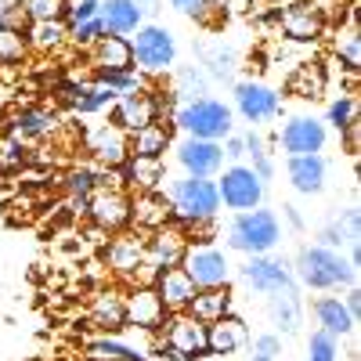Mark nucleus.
I'll list each match as a JSON object with an SVG mask.
<instances>
[{"mask_svg": "<svg viewBox=\"0 0 361 361\" xmlns=\"http://www.w3.org/2000/svg\"><path fill=\"white\" fill-rule=\"evenodd\" d=\"M293 279L300 289H314V293H329V289H343L357 282V271L350 267V260L340 250H325V246H304L296 253Z\"/></svg>", "mask_w": 361, "mask_h": 361, "instance_id": "1", "label": "nucleus"}, {"mask_svg": "<svg viewBox=\"0 0 361 361\" xmlns=\"http://www.w3.org/2000/svg\"><path fill=\"white\" fill-rule=\"evenodd\" d=\"M170 199V214L180 228L199 224V221H217L221 214V195H217V180L214 177H180L166 185Z\"/></svg>", "mask_w": 361, "mask_h": 361, "instance_id": "2", "label": "nucleus"}, {"mask_svg": "<svg viewBox=\"0 0 361 361\" xmlns=\"http://www.w3.org/2000/svg\"><path fill=\"white\" fill-rule=\"evenodd\" d=\"M224 243L228 250L235 253H246V257H260V253H271L279 243H282V224L275 217V209H243L235 214L228 231H224Z\"/></svg>", "mask_w": 361, "mask_h": 361, "instance_id": "3", "label": "nucleus"}, {"mask_svg": "<svg viewBox=\"0 0 361 361\" xmlns=\"http://www.w3.org/2000/svg\"><path fill=\"white\" fill-rule=\"evenodd\" d=\"M173 127L185 130V137L224 141L228 134H235V112L221 98H195L173 109Z\"/></svg>", "mask_w": 361, "mask_h": 361, "instance_id": "4", "label": "nucleus"}, {"mask_svg": "<svg viewBox=\"0 0 361 361\" xmlns=\"http://www.w3.org/2000/svg\"><path fill=\"white\" fill-rule=\"evenodd\" d=\"M156 357H163V361H199V357H209L206 354V325L195 322L185 311L166 314V322L159 329Z\"/></svg>", "mask_w": 361, "mask_h": 361, "instance_id": "5", "label": "nucleus"}, {"mask_svg": "<svg viewBox=\"0 0 361 361\" xmlns=\"http://www.w3.org/2000/svg\"><path fill=\"white\" fill-rule=\"evenodd\" d=\"M130 51H134V69L141 76H163L177 62V40L159 22H145L137 33H130Z\"/></svg>", "mask_w": 361, "mask_h": 361, "instance_id": "6", "label": "nucleus"}, {"mask_svg": "<svg viewBox=\"0 0 361 361\" xmlns=\"http://www.w3.org/2000/svg\"><path fill=\"white\" fill-rule=\"evenodd\" d=\"M217 195H221V206L243 214V209H257L264 206V195H267V185L253 173L250 163H228L217 177Z\"/></svg>", "mask_w": 361, "mask_h": 361, "instance_id": "7", "label": "nucleus"}, {"mask_svg": "<svg viewBox=\"0 0 361 361\" xmlns=\"http://www.w3.org/2000/svg\"><path fill=\"white\" fill-rule=\"evenodd\" d=\"M163 112H166V102L156 98L148 87H137V90H127V94H119L109 109V123H116L119 130H141L148 123H163Z\"/></svg>", "mask_w": 361, "mask_h": 361, "instance_id": "8", "label": "nucleus"}, {"mask_svg": "<svg viewBox=\"0 0 361 361\" xmlns=\"http://www.w3.org/2000/svg\"><path fill=\"white\" fill-rule=\"evenodd\" d=\"M238 279H243V286H250V289H253V293H260V296L282 293V289H300V286H296V279H293L289 260L271 257V253L250 257L243 267H238Z\"/></svg>", "mask_w": 361, "mask_h": 361, "instance_id": "9", "label": "nucleus"}, {"mask_svg": "<svg viewBox=\"0 0 361 361\" xmlns=\"http://www.w3.org/2000/svg\"><path fill=\"white\" fill-rule=\"evenodd\" d=\"M231 94H235V109L231 112H238L246 123H271V119L282 112L279 90L267 87L264 80H238L231 87Z\"/></svg>", "mask_w": 361, "mask_h": 361, "instance_id": "10", "label": "nucleus"}, {"mask_svg": "<svg viewBox=\"0 0 361 361\" xmlns=\"http://www.w3.org/2000/svg\"><path fill=\"white\" fill-rule=\"evenodd\" d=\"M180 267H185V275L195 282V289H217V286L231 282V260L217 246H192L188 243Z\"/></svg>", "mask_w": 361, "mask_h": 361, "instance_id": "11", "label": "nucleus"}, {"mask_svg": "<svg viewBox=\"0 0 361 361\" xmlns=\"http://www.w3.org/2000/svg\"><path fill=\"white\" fill-rule=\"evenodd\" d=\"M87 217L94 221V228H102L105 235H116L130 224V195L119 185H105L94 188L87 199Z\"/></svg>", "mask_w": 361, "mask_h": 361, "instance_id": "12", "label": "nucleus"}, {"mask_svg": "<svg viewBox=\"0 0 361 361\" xmlns=\"http://www.w3.org/2000/svg\"><path fill=\"white\" fill-rule=\"evenodd\" d=\"M185 250H188V235L185 228H180L177 221L148 231L145 238V264L156 271H166V267H180V260H185Z\"/></svg>", "mask_w": 361, "mask_h": 361, "instance_id": "13", "label": "nucleus"}, {"mask_svg": "<svg viewBox=\"0 0 361 361\" xmlns=\"http://www.w3.org/2000/svg\"><path fill=\"white\" fill-rule=\"evenodd\" d=\"M279 145L286 156H318L329 145V127L314 116H293L279 134Z\"/></svg>", "mask_w": 361, "mask_h": 361, "instance_id": "14", "label": "nucleus"}, {"mask_svg": "<svg viewBox=\"0 0 361 361\" xmlns=\"http://www.w3.org/2000/svg\"><path fill=\"white\" fill-rule=\"evenodd\" d=\"M177 163L185 177H217L224 170V148L221 141H202V137H185L177 148Z\"/></svg>", "mask_w": 361, "mask_h": 361, "instance_id": "15", "label": "nucleus"}, {"mask_svg": "<svg viewBox=\"0 0 361 361\" xmlns=\"http://www.w3.org/2000/svg\"><path fill=\"white\" fill-rule=\"evenodd\" d=\"M123 307H127V329H137V333H159L166 322V307L152 286H134L123 296Z\"/></svg>", "mask_w": 361, "mask_h": 361, "instance_id": "16", "label": "nucleus"}, {"mask_svg": "<svg viewBox=\"0 0 361 361\" xmlns=\"http://www.w3.org/2000/svg\"><path fill=\"white\" fill-rule=\"evenodd\" d=\"M83 145H87V152L94 156L102 166L116 170V166H123L127 156H130V148H127V130H119L116 123H98V127H90L83 134Z\"/></svg>", "mask_w": 361, "mask_h": 361, "instance_id": "17", "label": "nucleus"}, {"mask_svg": "<svg viewBox=\"0 0 361 361\" xmlns=\"http://www.w3.org/2000/svg\"><path fill=\"white\" fill-rule=\"evenodd\" d=\"M246 343H250V329L238 314H224L221 322L206 325V354L228 357V354H238Z\"/></svg>", "mask_w": 361, "mask_h": 361, "instance_id": "18", "label": "nucleus"}, {"mask_svg": "<svg viewBox=\"0 0 361 361\" xmlns=\"http://www.w3.org/2000/svg\"><path fill=\"white\" fill-rule=\"evenodd\" d=\"M105 257L119 279H134L137 267L145 264V235L141 231H116V238L105 246Z\"/></svg>", "mask_w": 361, "mask_h": 361, "instance_id": "19", "label": "nucleus"}, {"mask_svg": "<svg viewBox=\"0 0 361 361\" xmlns=\"http://www.w3.org/2000/svg\"><path fill=\"white\" fill-rule=\"evenodd\" d=\"M322 29H325V15L311 4V0H296V4H289L282 11V33L296 44H314L322 37Z\"/></svg>", "mask_w": 361, "mask_h": 361, "instance_id": "20", "label": "nucleus"}, {"mask_svg": "<svg viewBox=\"0 0 361 361\" xmlns=\"http://www.w3.org/2000/svg\"><path fill=\"white\" fill-rule=\"evenodd\" d=\"M152 289H156V296L163 300L166 314L185 311V307L192 304V296L199 293L195 282L185 275V267H166V271H159V275L152 279Z\"/></svg>", "mask_w": 361, "mask_h": 361, "instance_id": "21", "label": "nucleus"}, {"mask_svg": "<svg viewBox=\"0 0 361 361\" xmlns=\"http://www.w3.org/2000/svg\"><path fill=\"white\" fill-rule=\"evenodd\" d=\"M286 177L300 195H318V192H325L329 163H325L322 152L318 156H289L286 159Z\"/></svg>", "mask_w": 361, "mask_h": 361, "instance_id": "22", "label": "nucleus"}, {"mask_svg": "<svg viewBox=\"0 0 361 361\" xmlns=\"http://www.w3.org/2000/svg\"><path fill=\"white\" fill-rule=\"evenodd\" d=\"M170 221H173V214H170V199L163 188L130 195V224H137V231H156Z\"/></svg>", "mask_w": 361, "mask_h": 361, "instance_id": "23", "label": "nucleus"}, {"mask_svg": "<svg viewBox=\"0 0 361 361\" xmlns=\"http://www.w3.org/2000/svg\"><path fill=\"white\" fill-rule=\"evenodd\" d=\"M116 173H119V185L134 192H159L166 180L163 159H141V156H127V163L116 166Z\"/></svg>", "mask_w": 361, "mask_h": 361, "instance_id": "24", "label": "nucleus"}, {"mask_svg": "<svg viewBox=\"0 0 361 361\" xmlns=\"http://www.w3.org/2000/svg\"><path fill=\"white\" fill-rule=\"evenodd\" d=\"M314 318H318V329H325L329 336H354L357 329V318L343 307V296H318L314 300Z\"/></svg>", "mask_w": 361, "mask_h": 361, "instance_id": "25", "label": "nucleus"}, {"mask_svg": "<svg viewBox=\"0 0 361 361\" xmlns=\"http://www.w3.org/2000/svg\"><path fill=\"white\" fill-rule=\"evenodd\" d=\"M94 69L98 73H123V69H134V51H130V37H116V33H105L94 47Z\"/></svg>", "mask_w": 361, "mask_h": 361, "instance_id": "26", "label": "nucleus"}, {"mask_svg": "<svg viewBox=\"0 0 361 361\" xmlns=\"http://www.w3.org/2000/svg\"><path fill=\"white\" fill-rule=\"evenodd\" d=\"M90 322H94L105 336H116L127 329V307H123V296L116 289H105L90 300Z\"/></svg>", "mask_w": 361, "mask_h": 361, "instance_id": "27", "label": "nucleus"}, {"mask_svg": "<svg viewBox=\"0 0 361 361\" xmlns=\"http://www.w3.org/2000/svg\"><path fill=\"white\" fill-rule=\"evenodd\" d=\"M267 314H271V322H275L286 336L300 333V322H304V296H300V289L271 293L267 296Z\"/></svg>", "mask_w": 361, "mask_h": 361, "instance_id": "28", "label": "nucleus"}, {"mask_svg": "<svg viewBox=\"0 0 361 361\" xmlns=\"http://www.w3.org/2000/svg\"><path fill=\"white\" fill-rule=\"evenodd\" d=\"M105 33H116V37H130L145 25V15L137 11L134 0H102V11H98Z\"/></svg>", "mask_w": 361, "mask_h": 361, "instance_id": "29", "label": "nucleus"}, {"mask_svg": "<svg viewBox=\"0 0 361 361\" xmlns=\"http://www.w3.org/2000/svg\"><path fill=\"white\" fill-rule=\"evenodd\" d=\"M231 304H235V296L228 286H217V289H199L192 296V304L185 307V314H192L195 322L209 325V322H221L224 314H231Z\"/></svg>", "mask_w": 361, "mask_h": 361, "instance_id": "30", "label": "nucleus"}, {"mask_svg": "<svg viewBox=\"0 0 361 361\" xmlns=\"http://www.w3.org/2000/svg\"><path fill=\"white\" fill-rule=\"evenodd\" d=\"M116 98H119L116 90L105 87V83H98V80L80 83V87L69 90V102H73V112H76V116H98V112H109Z\"/></svg>", "mask_w": 361, "mask_h": 361, "instance_id": "31", "label": "nucleus"}, {"mask_svg": "<svg viewBox=\"0 0 361 361\" xmlns=\"http://www.w3.org/2000/svg\"><path fill=\"white\" fill-rule=\"evenodd\" d=\"M127 148H130V156H141V159H163L166 148H170V127L166 123H148V127L127 134Z\"/></svg>", "mask_w": 361, "mask_h": 361, "instance_id": "32", "label": "nucleus"}, {"mask_svg": "<svg viewBox=\"0 0 361 361\" xmlns=\"http://www.w3.org/2000/svg\"><path fill=\"white\" fill-rule=\"evenodd\" d=\"M69 44V25L66 18H54V22H29L25 29V47L33 51H58Z\"/></svg>", "mask_w": 361, "mask_h": 361, "instance_id": "33", "label": "nucleus"}, {"mask_svg": "<svg viewBox=\"0 0 361 361\" xmlns=\"http://www.w3.org/2000/svg\"><path fill=\"white\" fill-rule=\"evenodd\" d=\"M195 98H209V76L202 66H180L173 73V102L185 105Z\"/></svg>", "mask_w": 361, "mask_h": 361, "instance_id": "34", "label": "nucleus"}, {"mask_svg": "<svg viewBox=\"0 0 361 361\" xmlns=\"http://www.w3.org/2000/svg\"><path fill=\"white\" fill-rule=\"evenodd\" d=\"M54 127H58V116L51 109L33 105V109H22L15 116V137H22V141H40V137L54 134Z\"/></svg>", "mask_w": 361, "mask_h": 361, "instance_id": "35", "label": "nucleus"}, {"mask_svg": "<svg viewBox=\"0 0 361 361\" xmlns=\"http://www.w3.org/2000/svg\"><path fill=\"white\" fill-rule=\"evenodd\" d=\"M87 361H148V357L119 336H98L87 340Z\"/></svg>", "mask_w": 361, "mask_h": 361, "instance_id": "36", "label": "nucleus"}, {"mask_svg": "<svg viewBox=\"0 0 361 361\" xmlns=\"http://www.w3.org/2000/svg\"><path fill=\"white\" fill-rule=\"evenodd\" d=\"M199 51H202V66H209L206 76H214V80H231V73H235V51H231L224 40L202 44Z\"/></svg>", "mask_w": 361, "mask_h": 361, "instance_id": "37", "label": "nucleus"}, {"mask_svg": "<svg viewBox=\"0 0 361 361\" xmlns=\"http://www.w3.org/2000/svg\"><path fill=\"white\" fill-rule=\"evenodd\" d=\"M322 87H325V69L322 66H300L293 76H289V90L296 98H318L322 94Z\"/></svg>", "mask_w": 361, "mask_h": 361, "instance_id": "38", "label": "nucleus"}, {"mask_svg": "<svg viewBox=\"0 0 361 361\" xmlns=\"http://www.w3.org/2000/svg\"><path fill=\"white\" fill-rule=\"evenodd\" d=\"M243 145H246V156L253 159L250 166H253V173L264 180V185H267V180L271 177H275V163H271V152H267V141L257 134V130H250V134H243Z\"/></svg>", "mask_w": 361, "mask_h": 361, "instance_id": "39", "label": "nucleus"}, {"mask_svg": "<svg viewBox=\"0 0 361 361\" xmlns=\"http://www.w3.org/2000/svg\"><path fill=\"white\" fill-rule=\"evenodd\" d=\"M15 4L29 22H54V18H66L69 11V0H15Z\"/></svg>", "mask_w": 361, "mask_h": 361, "instance_id": "40", "label": "nucleus"}, {"mask_svg": "<svg viewBox=\"0 0 361 361\" xmlns=\"http://www.w3.org/2000/svg\"><path fill=\"white\" fill-rule=\"evenodd\" d=\"M325 123L336 127V130H347L350 123H357V98H354V94H340L336 102H329Z\"/></svg>", "mask_w": 361, "mask_h": 361, "instance_id": "41", "label": "nucleus"}, {"mask_svg": "<svg viewBox=\"0 0 361 361\" xmlns=\"http://www.w3.org/2000/svg\"><path fill=\"white\" fill-rule=\"evenodd\" d=\"M22 54H25V37L18 33V29H15L11 22L0 18V66L18 62Z\"/></svg>", "mask_w": 361, "mask_h": 361, "instance_id": "42", "label": "nucleus"}, {"mask_svg": "<svg viewBox=\"0 0 361 361\" xmlns=\"http://www.w3.org/2000/svg\"><path fill=\"white\" fill-rule=\"evenodd\" d=\"M307 361H340V340L329 336L325 329H314L307 340Z\"/></svg>", "mask_w": 361, "mask_h": 361, "instance_id": "43", "label": "nucleus"}, {"mask_svg": "<svg viewBox=\"0 0 361 361\" xmlns=\"http://www.w3.org/2000/svg\"><path fill=\"white\" fill-rule=\"evenodd\" d=\"M98 177H102V170H94V166H76V170H69V177H66V188H69V195L90 199V192L98 188Z\"/></svg>", "mask_w": 361, "mask_h": 361, "instance_id": "44", "label": "nucleus"}, {"mask_svg": "<svg viewBox=\"0 0 361 361\" xmlns=\"http://www.w3.org/2000/svg\"><path fill=\"white\" fill-rule=\"evenodd\" d=\"M102 37H105L102 18H90V22H76V25H69V44H76V47H87V51H90Z\"/></svg>", "mask_w": 361, "mask_h": 361, "instance_id": "45", "label": "nucleus"}, {"mask_svg": "<svg viewBox=\"0 0 361 361\" xmlns=\"http://www.w3.org/2000/svg\"><path fill=\"white\" fill-rule=\"evenodd\" d=\"M246 347H250V361H279V354H282V340L275 333L253 336Z\"/></svg>", "mask_w": 361, "mask_h": 361, "instance_id": "46", "label": "nucleus"}, {"mask_svg": "<svg viewBox=\"0 0 361 361\" xmlns=\"http://www.w3.org/2000/svg\"><path fill=\"white\" fill-rule=\"evenodd\" d=\"M357 51H361L357 29H347L343 40H336V54H340V62H343V69H347V73H357V62H361Z\"/></svg>", "mask_w": 361, "mask_h": 361, "instance_id": "47", "label": "nucleus"}, {"mask_svg": "<svg viewBox=\"0 0 361 361\" xmlns=\"http://www.w3.org/2000/svg\"><path fill=\"white\" fill-rule=\"evenodd\" d=\"M102 11V0H73L69 11H66V25H76V22H90V18H98Z\"/></svg>", "mask_w": 361, "mask_h": 361, "instance_id": "48", "label": "nucleus"}, {"mask_svg": "<svg viewBox=\"0 0 361 361\" xmlns=\"http://www.w3.org/2000/svg\"><path fill=\"white\" fill-rule=\"evenodd\" d=\"M221 148H224V159H228V163H243V159H246L243 134H228V137L221 141Z\"/></svg>", "mask_w": 361, "mask_h": 361, "instance_id": "49", "label": "nucleus"}, {"mask_svg": "<svg viewBox=\"0 0 361 361\" xmlns=\"http://www.w3.org/2000/svg\"><path fill=\"white\" fill-rule=\"evenodd\" d=\"M202 4H206V0H170V8H173L177 15H188V18H195V15L202 11Z\"/></svg>", "mask_w": 361, "mask_h": 361, "instance_id": "50", "label": "nucleus"}, {"mask_svg": "<svg viewBox=\"0 0 361 361\" xmlns=\"http://www.w3.org/2000/svg\"><path fill=\"white\" fill-rule=\"evenodd\" d=\"M343 307H347V311H350L354 318L361 314V289H357V282H354V286H347V296H343Z\"/></svg>", "mask_w": 361, "mask_h": 361, "instance_id": "51", "label": "nucleus"}, {"mask_svg": "<svg viewBox=\"0 0 361 361\" xmlns=\"http://www.w3.org/2000/svg\"><path fill=\"white\" fill-rule=\"evenodd\" d=\"M137 4V11L145 15V18H156L159 11H163V0H134Z\"/></svg>", "mask_w": 361, "mask_h": 361, "instance_id": "52", "label": "nucleus"}, {"mask_svg": "<svg viewBox=\"0 0 361 361\" xmlns=\"http://www.w3.org/2000/svg\"><path fill=\"white\" fill-rule=\"evenodd\" d=\"M357 130H361V123H350L347 130H340V134H343V145H347V152H350V156H357Z\"/></svg>", "mask_w": 361, "mask_h": 361, "instance_id": "53", "label": "nucleus"}, {"mask_svg": "<svg viewBox=\"0 0 361 361\" xmlns=\"http://www.w3.org/2000/svg\"><path fill=\"white\" fill-rule=\"evenodd\" d=\"M282 209H286V217H289V224H293L296 231H304V217L296 214V206H282Z\"/></svg>", "mask_w": 361, "mask_h": 361, "instance_id": "54", "label": "nucleus"}]
</instances>
